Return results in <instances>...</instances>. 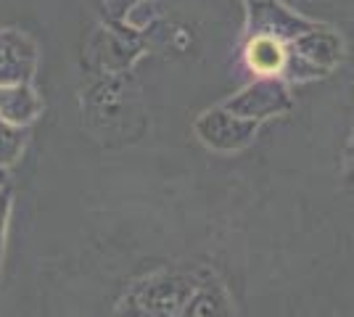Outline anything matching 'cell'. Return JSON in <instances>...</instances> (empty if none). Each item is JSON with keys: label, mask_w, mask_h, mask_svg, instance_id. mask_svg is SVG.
<instances>
[{"label": "cell", "mask_w": 354, "mask_h": 317, "mask_svg": "<svg viewBox=\"0 0 354 317\" xmlns=\"http://www.w3.org/2000/svg\"><path fill=\"white\" fill-rule=\"evenodd\" d=\"M198 283L201 278L191 272H156L140 280L130 296L146 317H175L188 307Z\"/></svg>", "instance_id": "cell-1"}, {"label": "cell", "mask_w": 354, "mask_h": 317, "mask_svg": "<svg viewBox=\"0 0 354 317\" xmlns=\"http://www.w3.org/2000/svg\"><path fill=\"white\" fill-rule=\"evenodd\" d=\"M43 114V98L35 85H0V117L19 127H30Z\"/></svg>", "instance_id": "cell-7"}, {"label": "cell", "mask_w": 354, "mask_h": 317, "mask_svg": "<svg viewBox=\"0 0 354 317\" xmlns=\"http://www.w3.org/2000/svg\"><path fill=\"white\" fill-rule=\"evenodd\" d=\"M243 59L249 69L259 77H281L288 61V43L275 37H249L243 48Z\"/></svg>", "instance_id": "cell-8"}, {"label": "cell", "mask_w": 354, "mask_h": 317, "mask_svg": "<svg viewBox=\"0 0 354 317\" xmlns=\"http://www.w3.org/2000/svg\"><path fill=\"white\" fill-rule=\"evenodd\" d=\"M193 130H196V135H198V140L204 146L222 153H233L254 143L259 122L243 119V117H238L233 111H227L225 106H217V108L204 111L196 119Z\"/></svg>", "instance_id": "cell-3"}, {"label": "cell", "mask_w": 354, "mask_h": 317, "mask_svg": "<svg viewBox=\"0 0 354 317\" xmlns=\"http://www.w3.org/2000/svg\"><path fill=\"white\" fill-rule=\"evenodd\" d=\"M288 48L299 53L304 61H310L312 66L323 69L325 75L341 61V37L333 30H328L323 24H317L315 30L304 32L301 37H296L294 43H288Z\"/></svg>", "instance_id": "cell-6"}, {"label": "cell", "mask_w": 354, "mask_h": 317, "mask_svg": "<svg viewBox=\"0 0 354 317\" xmlns=\"http://www.w3.org/2000/svg\"><path fill=\"white\" fill-rule=\"evenodd\" d=\"M40 50L21 30H0V85L35 82Z\"/></svg>", "instance_id": "cell-5"}, {"label": "cell", "mask_w": 354, "mask_h": 317, "mask_svg": "<svg viewBox=\"0 0 354 317\" xmlns=\"http://www.w3.org/2000/svg\"><path fill=\"white\" fill-rule=\"evenodd\" d=\"M175 317H188V315H185V312H180V315H175Z\"/></svg>", "instance_id": "cell-15"}, {"label": "cell", "mask_w": 354, "mask_h": 317, "mask_svg": "<svg viewBox=\"0 0 354 317\" xmlns=\"http://www.w3.org/2000/svg\"><path fill=\"white\" fill-rule=\"evenodd\" d=\"M249 8V37H275L283 43H294L304 32L317 27V21L304 19L283 6L281 0H243Z\"/></svg>", "instance_id": "cell-4"}, {"label": "cell", "mask_w": 354, "mask_h": 317, "mask_svg": "<svg viewBox=\"0 0 354 317\" xmlns=\"http://www.w3.org/2000/svg\"><path fill=\"white\" fill-rule=\"evenodd\" d=\"M3 180H8V172H3V169H0V182Z\"/></svg>", "instance_id": "cell-14"}, {"label": "cell", "mask_w": 354, "mask_h": 317, "mask_svg": "<svg viewBox=\"0 0 354 317\" xmlns=\"http://www.w3.org/2000/svg\"><path fill=\"white\" fill-rule=\"evenodd\" d=\"M188 317H236L233 299L217 280H201L188 307L183 309Z\"/></svg>", "instance_id": "cell-9"}, {"label": "cell", "mask_w": 354, "mask_h": 317, "mask_svg": "<svg viewBox=\"0 0 354 317\" xmlns=\"http://www.w3.org/2000/svg\"><path fill=\"white\" fill-rule=\"evenodd\" d=\"M225 108L243 119L265 122L270 117H281L294 108V98L288 90V82L281 77H259L243 90H238L233 98L225 101Z\"/></svg>", "instance_id": "cell-2"}, {"label": "cell", "mask_w": 354, "mask_h": 317, "mask_svg": "<svg viewBox=\"0 0 354 317\" xmlns=\"http://www.w3.org/2000/svg\"><path fill=\"white\" fill-rule=\"evenodd\" d=\"M27 137H30V127H19L0 117V169L3 172H8L21 159V153L27 148Z\"/></svg>", "instance_id": "cell-10"}, {"label": "cell", "mask_w": 354, "mask_h": 317, "mask_svg": "<svg viewBox=\"0 0 354 317\" xmlns=\"http://www.w3.org/2000/svg\"><path fill=\"white\" fill-rule=\"evenodd\" d=\"M346 177L354 182V137L349 143V148H346Z\"/></svg>", "instance_id": "cell-13"}, {"label": "cell", "mask_w": 354, "mask_h": 317, "mask_svg": "<svg viewBox=\"0 0 354 317\" xmlns=\"http://www.w3.org/2000/svg\"><path fill=\"white\" fill-rule=\"evenodd\" d=\"M135 3H140V0H101L104 11L111 16V19H122L127 11H133Z\"/></svg>", "instance_id": "cell-12"}, {"label": "cell", "mask_w": 354, "mask_h": 317, "mask_svg": "<svg viewBox=\"0 0 354 317\" xmlns=\"http://www.w3.org/2000/svg\"><path fill=\"white\" fill-rule=\"evenodd\" d=\"M11 211H14V185H11V180H3L0 182V270H3V259H6Z\"/></svg>", "instance_id": "cell-11"}]
</instances>
